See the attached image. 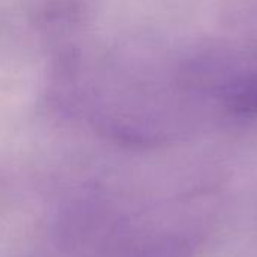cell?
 <instances>
[{
  "label": "cell",
  "instance_id": "1",
  "mask_svg": "<svg viewBox=\"0 0 257 257\" xmlns=\"http://www.w3.org/2000/svg\"><path fill=\"white\" fill-rule=\"evenodd\" d=\"M223 102L236 116H257V72L230 80L223 89Z\"/></svg>",
  "mask_w": 257,
  "mask_h": 257
},
{
  "label": "cell",
  "instance_id": "2",
  "mask_svg": "<svg viewBox=\"0 0 257 257\" xmlns=\"http://www.w3.org/2000/svg\"><path fill=\"white\" fill-rule=\"evenodd\" d=\"M139 257H190V247L182 238L164 236L146 245Z\"/></svg>",
  "mask_w": 257,
  "mask_h": 257
}]
</instances>
